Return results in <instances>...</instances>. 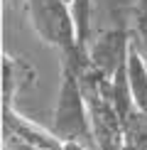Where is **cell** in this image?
<instances>
[{"instance_id": "obj_1", "label": "cell", "mask_w": 147, "mask_h": 150, "mask_svg": "<svg viewBox=\"0 0 147 150\" xmlns=\"http://www.w3.org/2000/svg\"><path fill=\"white\" fill-rule=\"evenodd\" d=\"M52 133L64 145L76 143V145H83L88 150H96L88 103H86L83 91L78 86V79L64 69H61V84H59L57 103H54V113H52Z\"/></svg>"}, {"instance_id": "obj_2", "label": "cell", "mask_w": 147, "mask_h": 150, "mask_svg": "<svg viewBox=\"0 0 147 150\" xmlns=\"http://www.w3.org/2000/svg\"><path fill=\"white\" fill-rule=\"evenodd\" d=\"M24 8L34 35L59 54L78 45L74 15L66 0H24Z\"/></svg>"}, {"instance_id": "obj_3", "label": "cell", "mask_w": 147, "mask_h": 150, "mask_svg": "<svg viewBox=\"0 0 147 150\" xmlns=\"http://www.w3.org/2000/svg\"><path fill=\"white\" fill-rule=\"evenodd\" d=\"M130 45H132L130 17L118 20L115 27H108V30L96 32L93 40H91V45H88V57H91L93 69H98L103 76L113 79L120 67H125Z\"/></svg>"}, {"instance_id": "obj_4", "label": "cell", "mask_w": 147, "mask_h": 150, "mask_svg": "<svg viewBox=\"0 0 147 150\" xmlns=\"http://www.w3.org/2000/svg\"><path fill=\"white\" fill-rule=\"evenodd\" d=\"M3 138L20 140L37 150H64V143L52 133V128L37 126L17 108H3Z\"/></svg>"}, {"instance_id": "obj_5", "label": "cell", "mask_w": 147, "mask_h": 150, "mask_svg": "<svg viewBox=\"0 0 147 150\" xmlns=\"http://www.w3.org/2000/svg\"><path fill=\"white\" fill-rule=\"evenodd\" d=\"M34 79H37V71L27 59L10 57L8 52H3V84H0V89H3V108H15L17 96Z\"/></svg>"}, {"instance_id": "obj_6", "label": "cell", "mask_w": 147, "mask_h": 150, "mask_svg": "<svg viewBox=\"0 0 147 150\" xmlns=\"http://www.w3.org/2000/svg\"><path fill=\"white\" fill-rule=\"evenodd\" d=\"M127 81H130L135 108L147 113V64L142 62L140 52L132 45H130V52H127Z\"/></svg>"}, {"instance_id": "obj_7", "label": "cell", "mask_w": 147, "mask_h": 150, "mask_svg": "<svg viewBox=\"0 0 147 150\" xmlns=\"http://www.w3.org/2000/svg\"><path fill=\"white\" fill-rule=\"evenodd\" d=\"M71 15H74V25H76V40L78 45L88 49L91 40H93V0H71Z\"/></svg>"}, {"instance_id": "obj_8", "label": "cell", "mask_w": 147, "mask_h": 150, "mask_svg": "<svg viewBox=\"0 0 147 150\" xmlns=\"http://www.w3.org/2000/svg\"><path fill=\"white\" fill-rule=\"evenodd\" d=\"M123 133H125V145L135 150H147V113L135 108L123 121Z\"/></svg>"}, {"instance_id": "obj_9", "label": "cell", "mask_w": 147, "mask_h": 150, "mask_svg": "<svg viewBox=\"0 0 147 150\" xmlns=\"http://www.w3.org/2000/svg\"><path fill=\"white\" fill-rule=\"evenodd\" d=\"M130 37H132V47L140 52L142 62L147 64V15L137 8L130 10Z\"/></svg>"}, {"instance_id": "obj_10", "label": "cell", "mask_w": 147, "mask_h": 150, "mask_svg": "<svg viewBox=\"0 0 147 150\" xmlns=\"http://www.w3.org/2000/svg\"><path fill=\"white\" fill-rule=\"evenodd\" d=\"M64 150H88V148H83V145H76V143H66Z\"/></svg>"}, {"instance_id": "obj_11", "label": "cell", "mask_w": 147, "mask_h": 150, "mask_svg": "<svg viewBox=\"0 0 147 150\" xmlns=\"http://www.w3.org/2000/svg\"><path fill=\"white\" fill-rule=\"evenodd\" d=\"M125 150H135V148H130V145H125Z\"/></svg>"}]
</instances>
